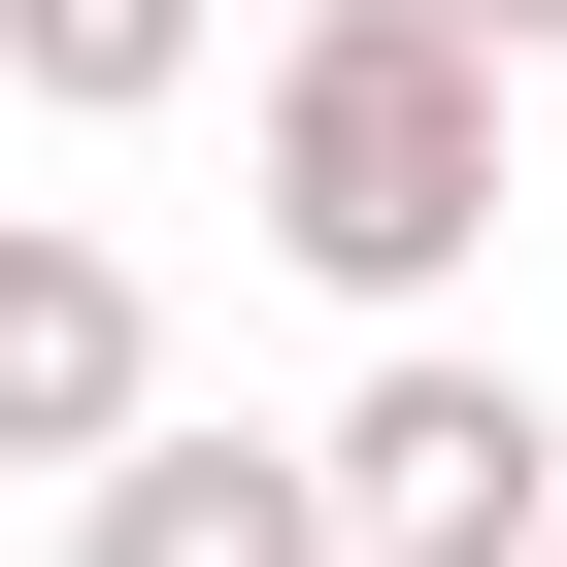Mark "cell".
<instances>
[{"label":"cell","instance_id":"cell-6","mask_svg":"<svg viewBox=\"0 0 567 567\" xmlns=\"http://www.w3.org/2000/svg\"><path fill=\"white\" fill-rule=\"evenodd\" d=\"M467 34H501V68H567V0H467Z\"/></svg>","mask_w":567,"mask_h":567},{"label":"cell","instance_id":"cell-4","mask_svg":"<svg viewBox=\"0 0 567 567\" xmlns=\"http://www.w3.org/2000/svg\"><path fill=\"white\" fill-rule=\"evenodd\" d=\"M68 567H368V501H334V434H134V467H68Z\"/></svg>","mask_w":567,"mask_h":567},{"label":"cell","instance_id":"cell-1","mask_svg":"<svg viewBox=\"0 0 567 567\" xmlns=\"http://www.w3.org/2000/svg\"><path fill=\"white\" fill-rule=\"evenodd\" d=\"M267 234H301L334 301H434L501 234V34L467 0H334V34L267 68Z\"/></svg>","mask_w":567,"mask_h":567},{"label":"cell","instance_id":"cell-3","mask_svg":"<svg viewBox=\"0 0 567 567\" xmlns=\"http://www.w3.org/2000/svg\"><path fill=\"white\" fill-rule=\"evenodd\" d=\"M134 434H167V301H134V234L0 200V467H134Z\"/></svg>","mask_w":567,"mask_h":567},{"label":"cell","instance_id":"cell-2","mask_svg":"<svg viewBox=\"0 0 567 567\" xmlns=\"http://www.w3.org/2000/svg\"><path fill=\"white\" fill-rule=\"evenodd\" d=\"M334 501H368V567H534V534H567V401L467 368V334H401V368L334 401Z\"/></svg>","mask_w":567,"mask_h":567},{"label":"cell","instance_id":"cell-7","mask_svg":"<svg viewBox=\"0 0 567 567\" xmlns=\"http://www.w3.org/2000/svg\"><path fill=\"white\" fill-rule=\"evenodd\" d=\"M534 567H567V534H534Z\"/></svg>","mask_w":567,"mask_h":567},{"label":"cell","instance_id":"cell-5","mask_svg":"<svg viewBox=\"0 0 567 567\" xmlns=\"http://www.w3.org/2000/svg\"><path fill=\"white\" fill-rule=\"evenodd\" d=\"M0 68H34V101H167V68H200V0H0Z\"/></svg>","mask_w":567,"mask_h":567}]
</instances>
